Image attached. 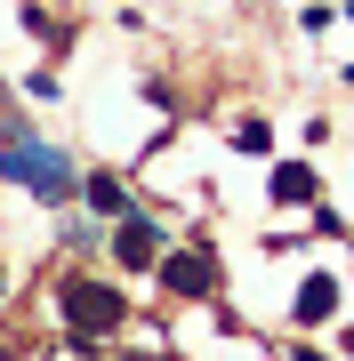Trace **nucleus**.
<instances>
[{
  "label": "nucleus",
  "instance_id": "obj_8",
  "mask_svg": "<svg viewBox=\"0 0 354 361\" xmlns=\"http://www.w3.org/2000/svg\"><path fill=\"white\" fill-rule=\"evenodd\" d=\"M234 153H274V129H266L258 113H249V121H234Z\"/></svg>",
  "mask_w": 354,
  "mask_h": 361
},
{
  "label": "nucleus",
  "instance_id": "obj_4",
  "mask_svg": "<svg viewBox=\"0 0 354 361\" xmlns=\"http://www.w3.org/2000/svg\"><path fill=\"white\" fill-rule=\"evenodd\" d=\"M113 265L153 273V265H161V225H145V217H113Z\"/></svg>",
  "mask_w": 354,
  "mask_h": 361
},
{
  "label": "nucleus",
  "instance_id": "obj_7",
  "mask_svg": "<svg viewBox=\"0 0 354 361\" xmlns=\"http://www.w3.org/2000/svg\"><path fill=\"white\" fill-rule=\"evenodd\" d=\"M81 201H89L97 217H129V185H121L113 169H97V177H81Z\"/></svg>",
  "mask_w": 354,
  "mask_h": 361
},
{
  "label": "nucleus",
  "instance_id": "obj_6",
  "mask_svg": "<svg viewBox=\"0 0 354 361\" xmlns=\"http://www.w3.org/2000/svg\"><path fill=\"white\" fill-rule=\"evenodd\" d=\"M266 193H274L282 209H314V193H322V177H314V169H306V161H282Z\"/></svg>",
  "mask_w": 354,
  "mask_h": 361
},
{
  "label": "nucleus",
  "instance_id": "obj_2",
  "mask_svg": "<svg viewBox=\"0 0 354 361\" xmlns=\"http://www.w3.org/2000/svg\"><path fill=\"white\" fill-rule=\"evenodd\" d=\"M57 305H65V322L81 345H97V337H113L121 322H129V305H121V289L113 281H89V273H73L65 289H57Z\"/></svg>",
  "mask_w": 354,
  "mask_h": 361
},
{
  "label": "nucleus",
  "instance_id": "obj_12",
  "mask_svg": "<svg viewBox=\"0 0 354 361\" xmlns=\"http://www.w3.org/2000/svg\"><path fill=\"white\" fill-rule=\"evenodd\" d=\"M0 361H8V353H0Z\"/></svg>",
  "mask_w": 354,
  "mask_h": 361
},
{
  "label": "nucleus",
  "instance_id": "obj_9",
  "mask_svg": "<svg viewBox=\"0 0 354 361\" xmlns=\"http://www.w3.org/2000/svg\"><path fill=\"white\" fill-rule=\"evenodd\" d=\"M298 361H330V353H306V345H298Z\"/></svg>",
  "mask_w": 354,
  "mask_h": 361
},
{
  "label": "nucleus",
  "instance_id": "obj_11",
  "mask_svg": "<svg viewBox=\"0 0 354 361\" xmlns=\"http://www.w3.org/2000/svg\"><path fill=\"white\" fill-rule=\"evenodd\" d=\"M0 289H8V273H0Z\"/></svg>",
  "mask_w": 354,
  "mask_h": 361
},
{
  "label": "nucleus",
  "instance_id": "obj_1",
  "mask_svg": "<svg viewBox=\"0 0 354 361\" xmlns=\"http://www.w3.org/2000/svg\"><path fill=\"white\" fill-rule=\"evenodd\" d=\"M0 177H16L33 201H49V209H65L81 193V169L57 153V145H40V137H8V153H0Z\"/></svg>",
  "mask_w": 354,
  "mask_h": 361
},
{
  "label": "nucleus",
  "instance_id": "obj_3",
  "mask_svg": "<svg viewBox=\"0 0 354 361\" xmlns=\"http://www.w3.org/2000/svg\"><path fill=\"white\" fill-rule=\"evenodd\" d=\"M161 289L170 297H210L218 289V265H210V249H177V257H161Z\"/></svg>",
  "mask_w": 354,
  "mask_h": 361
},
{
  "label": "nucleus",
  "instance_id": "obj_10",
  "mask_svg": "<svg viewBox=\"0 0 354 361\" xmlns=\"http://www.w3.org/2000/svg\"><path fill=\"white\" fill-rule=\"evenodd\" d=\"M346 353H354V329H346Z\"/></svg>",
  "mask_w": 354,
  "mask_h": 361
},
{
  "label": "nucleus",
  "instance_id": "obj_5",
  "mask_svg": "<svg viewBox=\"0 0 354 361\" xmlns=\"http://www.w3.org/2000/svg\"><path fill=\"white\" fill-rule=\"evenodd\" d=\"M330 313H338V281H330V273H306L298 297H290V322H298V329H322Z\"/></svg>",
  "mask_w": 354,
  "mask_h": 361
}]
</instances>
